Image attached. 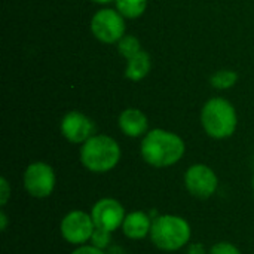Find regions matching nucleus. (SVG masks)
<instances>
[{
    "instance_id": "f257e3e1",
    "label": "nucleus",
    "mask_w": 254,
    "mask_h": 254,
    "mask_svg": "<svg viewBox=\"0 0 254 254\" xmlns=\"http://www.w3.org/2000/svg\"><path fill=\"white\" fill-rule=\"evenodd\" d=\"M186 152L183 138L171 131L155 128L149 131L140 144V155L146 164L155 168H168L176 165Z\"/></svg>"
},
{
    "instance_id": "f03ea898",
    "label": "nucleus",
    "mask_w": 254,
    "mask_h": 254,
    "mask_svg": "<svg viewBox=\"0 0 254 254\" xmlns=\"http://www.w3.org/2000/svg\"><path fill=\"white\" fill-rule=\"evenodd\" d=\"M80 164L94 174H104L116 168L122 152L119 143L104 134H95L80 147Z\"/></svg>"
},
{
    "instance_id": "7ed1b4c3",
    "label": "nucleus",
    "mask_w": 254,
    "mask_h": 254,
    "mask_svg": "<svg viewBox=\"0 0 254 254\" xmlns=\"http://www.w3.org/2000/svg\"><path fill=\"white\" fill-rule=\"evenodd\" d=\"M192 228L189 222L177 214H159L153 219L150 240L162 252H177L190 243Z\"/></svg>"
},
{
    "instance_id": "20e7f679",
    "label": "nucleus",
    "mask_w": 254,
    "mask_h": 254,
    "mask_svg": "<svg viewBox=\"0 0 254 254\" xmlns=\"http://www.w3.org/2000/svg\"><path fill=\"white\" fill-rule=\"evenodd\" d=\"M201 125L207 135L214 140L229 138L238 127L237 110L226 98L214 97L201 110Z\"/></svg>"
},
{
    "instance_id": "39448f33",
    "label": "nucleus",
    "mask_w": 254,
    "mask_h": 254,
    "mask_svg": "<svg viewBox=\"0 0 254 254\" xmlns=\"http://www.w3.org/2000/svg\"><path fill=\"white\" fill-rule=\"evenodd\" d=\"M22 183L24 189L31 198L46 199L55 190L57 176L49 164L43 161H36L27 165L22 174Z\"/></svg>"
},
{
    "instance_id": "423d86ee",
    "label": "nucleus",
    "mask_w": 254,
    "mask_h": 254,
    "mask_svg": "<svg viewBox=\"0 0 254 254\" xmlns=\"http://www.w3.org/2000/svg\"><path fill=\"white\" fill-rule=\"evenodd\" d=\"M94 231L95 225L91 213L83 210H71L60 222V234L63 240L74 247L89 243Z\"/></svg>"
},
{
    "instance_id": "0eeeda50",
    "label": "nucleus",
    "mask_w": 254,
    "mask_h": 254,
    "mask_svg": "<svg viewBox=\"0 0 254 254\" xmlns=\"http://www.w3.org/2000/svg\"><path fill=\"white\" fill-rule=\"evenodd\" d=\"M186 190L196 199H210L219 188V177L214 170L205 164L190 165L183 177Z\"/></svg>"
},
{
    "instance_id": "6e6552de",
    "label": "nucleus",
    "mask_w": 254,
    "mask_h": 254,
    "mask_svg": "<svg viewBox=\"0 0 254 254\" xmlns=\"http://www.w3.org/2000/svg\"><path fill=\"white\" fill-rule=\"evenodd\" d=\"M125 16L115 9H101L91 19V31L103 43H118L125 36Z\"/></svg>"
},
{
    "instance_id": "1a4fd4ad",
    "label": "nucleus",
    "mask_w": 254,
    "mask_h": 254,
    "mask_svg": "<svg viewBox=\"0 0 254 254\" xmlns=\"http://www.w3.org/2000/svg\"><path fill=\"white\" fill-rule=\"evenodd\" d=\"M89 213L97 229H103L112 234L122 228V223L127 216L122 202L109 196L98 199L92 205Z\"/></svg>"
},
{
    "instance_id": "9d476101",
    "label": "nucleus",
    "mask_w": 254,
    "mask_h": 254,
    "mask_svg": "<svg viewBox=\"0 0 254 254\" xmlns=\"http://www.w3.org/2000/svg\"><path fill=\"white\" fill-rule=\"evenodd\" d=\"M63 137L73 144H83L92 135H95V124L91 118L80 112H68L60 125Z\"/></svg>"
},
{
    "instance_id": "9b49d317",
    "label": "nucleus",
    "mask_w": 254,
    "mask_h": 254,
    "mask_svg": "<svg viewBox=\"0 0 254 254\" xmlns=\"http://www.w3.org/2000/svg\"><path fill=\"white\" fill-rule=\"evenodd\" d=\"M152 225H153V217L149 213L143 210H135L125 216L121 229L128 240L140 241L150 237Z\"/></svg>"
},
{
    "instance_id": "f8f14e48",
    "label": "nucleus",
    "mask_w": 254,
    "mask_h": 254,
    "mask_svg": "<svg viewBox=\"0 0 254 254\" xmlns=\"http://www.w3.org/2000/svg\"><path fill=\"white\" fill-rule=\"evenodd\" d=\"M118 125L127 137H132V138H137L141 135L144 137L149 132L147 116L138 109H125L119 115Z\"/></svg>"
},
{
    "instance_id": "ddd939ff",
    "label": "nucleus",
    "mask_w": 254,
    "mask_h": 254,
    "mask_svg": "<svg viewBox=\"0 0 254 254\" xmlns=\"http://www.w3.org/2000/svg\"><path fill=\"white\" fill-rule=\"evenodd\" d=\"M150 68H152L150 55L146 51H140L137 55L127 60L125 77L132 80V82H138L149 74Z\"/></svg>"
},
{
    "instance_id": "4468645a",
    "label": "nucleus",
    "mask_w": 254,
    "mask_h": 254,
    "mask_svg": "<svg viewBox=\"0 0 254 254\" xmlns=\"http://www.w3.org/2000/svg\"><path fill=\"white\" fill-rule=\"evenodd\" d=\"M116 9L125 18H138L144 13L147 0H115Z\"/></svg>"
},
{
    "instance_id": "2eb2a0df",
    "label": "nucleus",
    "mask_w": 254,
    "mask_h": 254,
    "mask_svg": "<svg viewBox=\"0 0 254 254\" xmlns=\"http://www.w3.org/2000/svg\"><path fill=\"white\" fill-rule=\"evenodd\" d=\"M238 80V73L234 70H219L216 71L210 82L216 89H229L232 88Z\"/></svg>"
},
{
    "instance_id": "dca6fc26",
    "label": "nucleus",
    "mask_w": 254,
    "mask_h": 254,
    "mask_svg": "<svg viewBox=\"0 0 254 254\" xmlns=\"http://www.w3.org/2000/svg\"><path fill=\"white\" fill-rule=\"evenodd\" d=\"M118 51L119 54L129 60L132 58L134 55H137L140 51H141V45H140V40L135 37V36H131V34H125L119 42H118Z\"/></svg>"
},
{
    "instance_id": "f3484780",
    "label": "nucleus",
    "mask_w": 254,
    "mask_h": 254,
    "mask_svg": "<svg viewBox=\"0 0 254 254\" xmlns=\"http://www.w3.org/2000/svg\"><path fill=\"white\" fill-rule=\"evenodd\" d=\"M110 243H112V232H107V231H103V229H97L94 231L92 237H91V241L89 244L95 246L97 249H101V250H106L110 247Z\"/></svg>"
},
{
    "instance_id": "a211bd4d",
    "label": "nucleus",
    "mask_w": 254,
    "mask_h": 254,
    "mask_svg": "<svg viewBox=\"0 0 254 254\" xmlns=\"http://www.w3.org/2000/svg\"><path fill=\"white\" fill-rule=\"evenodd\" d=\"M208 254H243V253H241V250H240L235 244H232V243H229V241H220V243H216L214 246H211V247H210Z\"/></svg>"
},
{
    "instance_id": "6ab92c4d",
    "label": "nucleus",
    "mask_w": 254,
    "mask_h": 254,
    "mask_svg": "<svg viewBox=\"0 0 254 254\" xmlns=\"http://www.w3.org/2000/svg\"><path fill=\"white\" fill-rule=\"evenodd\" d=\"M10 196H12V186L9 185V182L4 177H1L0 179V205H1V208L6 207Z\"/></svg>"
},
{
    "instance_id": "aec40b11",
    "label": "nucleus",
    "mask_w": 254,
    "mask_h": 254,
    "mask_svg": "<svg viewBox=\"0 0 254 254\" xmlns=\"http://www.w3.org/2000/svg\"><path fill=\"white\" fill-rule=\"evenodd\" d=\"M70 254H107L104 250L101 249H97L95 246L92 244H83V246H79L76 247Z\"/></svg>"
},
{
    "instance_id": "412c9836",
    "label": "nucleus",
    "mask_w": 254,
    "mask_h": 254,
    "mask_svg": "<svg viewBox=\"0 0 254 254\" xmlns=\"http://www.w3.org/2000/svg\"><path fill=\"white\" fill-rule=\"evenodd\" d=\"M186 249H188L186 254H208L204 244H201V243H189Z\"/></svg>"
},
{
    "instance_id": "4be33fe9",
    "label": "nucleus",
    "mask_w": 254,
    "mask_h": 254,
    "mask_svg": "<svg viewBox=\"0 0 254 254\" xmlns=\"http://www.w3.org/2000/svg\"><path fill=\"white\" fill-rule=\"evenodd\" d=\"M7 216H6V213H4V210L1 208V211H0V229L4 232L6 229H7Z\"/></svg>"
},
{
    "instance_id": "5701e85b",
    "label": "nucleus",
    "mask_w": 254,
    "mask_h": 254,
    "mask_svg": "<svg viewBox=\"0 0 254 254\" xmlns=\"http://www.w3.org/2000/svg\"><path fill=\"white\" fill-rule=\"evenodd\" d=\"M92 1H95V3H109L112 0H92Z\"/></svg>"
},
{
    "instance_id": "b1692460",
    "label": "nucleus",
    "mask_w": 254,
    "mask_h": 254,
    "mask_svg": "<svg viewBox=\"0 0 254 254\" xmlns=\"http://www.w3.org/2000/svg\"><path fill=\"white\" fill-rule=\"evenodd\" d=\"M253 192H254V176H253Z\"/></svg>"
}]
</instances>
